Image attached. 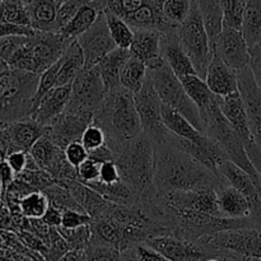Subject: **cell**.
<instances>
[{
	"label": "cell",
	"mask_w": 261,
	"mask_h": 261,
	"mask_svg": "<svg viewBox=\"0 0 261 261\" xmlns=\"http://www.w3.org/2000/svg\"><path fill=\"white\" fill-rule=\"evenodd\" d=\"M153 185L155 193L216 190L226 182L219 173L213 172L203 163L173 145L168 137L163 142L153 143Z\"/></svg>",
	"instance_id": "cell-1"
},
{
	"label": "cell",
	"mask_w": 261,
	"mask_h": 261,
	"mask_svg": "<svg viewBox=\"0 0 261 261\" xmlns=\"http://www.w3.org/2000/svg\"><path fill=\"white\" fill-rule=\"evenodd\" d=\"M112 152V161L116 163L120 178L135 191L142 201L154 195L153 167L154 148L150 138L140 133L126 143H106Z\"/></svg>",
	"instance_id": "cell-2"
},
{
	"label": "cell",
	"mask_w": 261,
	"mask_h": 261,
	"mask_svg": "<svg viewBox=\"0 0 261 261\" xmlns=\"http://www.w3.org/2000/svg\"><path fill=\"white\" fill-rule=\"evenodd\" d=\"M93 122L103 130L106 143L130 142L143 132L134 93L121 86L106 91Z\"/></svg>",
	"instance_id": "cell-3"
},
{
	"label": "cell",
	"mask_w": 261,
	"mask_h": 261,
	"mask_svg": "<svg viewBox=\"0 0 261 261\" xmlns=\"http://www.w3.org/2000/svg\"><path fill=\"white\" fill-rule=\"evenodd\" d=\"M38 79V74L10 66L0 73V122L31 117Z\"/></svg>",
	"instance_id": "cell-4"
},
{
	"label": "cell",
	"mask_w": 261,
	"mask_h": 261,
	"mask_svg": "<svg viewBox=\"0 0 261 261\" xmlns=\"http://www.w3.org/2000/svg\"><path fill=\"white\" fill-rule=\"evenodd\" d=\"M199 244L216 252L218 260H261V228L242 227L206 234Z\"/></svg>",
	"instance_id": "cell-5"
},
{
	"label": "cell",
	"mask_w": 261,
	"mask_h": 261,
	"mask_svg": "<svg viewBox=\"0 0 261 261\" xmlns=\"http://www.w3.org/2000/svg\"><path fill=\"white\" fill-rule=\"evenodd\" d=\"M201 120L204 124V133L208 137L213 138L226 152L227 158L234 165L241 167L242 170L246 171L251 177L254 178L255 182L261 186V176L259 175L255 167L252 166L251 161L247 157V153L245 150L244 143L241 138L239 137L234 127L229 124L228 120L222 114L218 105V96L217 99L200 114Z\"/></svg>",
	"instance_id": "cell-6"
},
{
	"label": "cell",
	"mask_w": 261,
	"mask_h": 261,
	"mask_svg": "<svg viewBox=\"0 0 261 261\" xmlns=\"http://www.w3.org/2000/svg\"><path fill=\"white\" fill-rule=\"evenodd\" d=\"M147 75L149 76L162 103L180 112L196 129L204 133V124L198 107L188 96L180 79L162 58L147 68Z\"/></svg>",
	"instance_id": "cell-7"
},
{
	"label": "cell",
	"mask_w": 261,
	"mask_h": 261,
	"mask_svg": "<svg viewBox=\"0 0 261 261\" xmlns=\"http://www.w3.org/2000/svg\"><path fill=\"white\" fill-rule=\"evenodd\" d=\"M176 33L178 42L190 59L196 74L204 78L213 56V50L200 10L194 0L190 3L189 14L176 28Z\"/></svg>",
	"instance_id": "cell-8"
},
{
	"label": "cell",
	"mask_w": 261,
	"mask_h": 261,
	"mask_svg": "<svg viewBox=\"0 0 261 261\" xmlns=\"http://www.w3.org/2000/svg\"><path fill=\"white\" fill-rule=\"evenodd\" d=\"M134 102L143 133L147 134L153 143L166 140L170 132L166 129L162 122V116H161L162 101L148 75L142 88L134 93Z\"/></svg>",
	"instance_id": "cell-9"
},
{
	"label": "cell",
	"mask_w": 261,
	"mask_h": 261,
	"mask_svg": "<svg viewBox=\"0 0 261 261\" xmlns=\"http://www.w3.org/2000/svg\"><path fill=\"white\" fill-rule=\"evenodd\" d=\"M145 244L160 252L165 260L173 261H200V260H217V255L198 241H190L188 239L177 236L172 232L155 234L148 237Z\"/></svg>",
	"instance_id": "cell-10"
},
{
	"label": "cell",
	"mask_w": 261,
	"mask_h": 261,
	"mask_svg": "<svg viewBox=\"0 0 261 261\" xmlns=\"http://www.w3.org/2000/svg\"><path fill=\"white\" fill-rule=\"evenodd\" d=\"M106 87L94 68H83L71 83L70 98L66 107L93 114L101 105Z\"/></svg>",
	"instance_id": "cell-11"
},
{
	"label": "cell",
	"mask_w": 261,
	"mask_h": 261,
	"mask_svg": "<svg viewBox=\"0 0 261 261\" xmlns=\"http://www.w3.org/2000/svg\"><path fill=\"white\" fill-rule=\"evenodd\" d=\"M73 38L65 37L60 32H45L35 31L32 36H28L25 48L35 65L36 74L40 75L45 69L63 56Z\"/></svg>",
	"instance_id": "cell-12"
},
{
	"label": "cell",
	"mask_w": 261,
	"mask_h": 261,
	"mask_svg": "<svg viewBox=\"0 0 261 261\" xmlns=\"http://www.w3.org/2000/svg\"><path fill=\"white\" fill-rule=\"evenodd\" d=\"M214 55L221 58L233 70L239 71L250 66V48L241 30L223 27L212 40Z\"/></svg>",
	"instance_id": "cell-13"
},
{
	"label": "cell",
	"mask_w": 261,
	"mask_h": 261,
	"mask_svg": "<svg viewBox=\"0 0 261 261\" xmlns=\"http://www.w3.org/2000/svg\"><path fill=\"white\" fill-rule=\"evenodd\" d=\"M75 40L83 53L84 68L96 66L102 58L116 47L110 35L103 12L97 17L93 24L86 32L79 35Z\"/></svg>",
	"instance_id": "cell-14"
},
{
	"label": "cell",
	"mask_w": 261,
	"mask_h": 261,
	"mask_svg": "<svg viewBox=\"0 0 261 261\" xmlns=\"http://www.w3.org/2000/svg\"><path fill=\"white\" fill-rule=\"evenodd\" d=\"M92 122L93 114L65 107V110L48 125L46 132L51 139L64 149L69 143L81 140L86 127Z\"/></svg>",
	"instance_id": "cell-15"
},
{
	"label": "cell",
	"mask_w": 261,
	"mask_h": 261,
	"mask_svg": "<svg viewBox=\"0 0 261 261\" xmlns=\"http://www.w3.org/2000/svg\"><path fill=\"white\" fill-rule=\"evenodd\" d=\"M237 83L250 129L261 148V89L255 82L250 66L237 71Z\"/></svg>",
	"instance_id": "cell-16"
},
{
	"label": "cell",
	"mask_w": 261,
	"mask_h": 261,
	"mask_svg": "<svg viewBox=\"0 0 261 261\" xmlns=\"http://www.w3.org/2000/svg\"><path fill=\"white\" fill-rule=\"evenodd\" d=\"M218 105L222 114L224 115V117L228 120L229 124L234 127L239 137L241 138L245 150L256 144V140H255L251 129H250L246 111H245L244 103H242L239 92L224 97L218 96Z\"/></svg>",
	"instance_id": "cell-17"
},
{
	"label": "cell",
	"mask_w": 261,
	"mask_h": 261,
	"mask_svg": "<svg viewBox=\"0 0 261 261\" xmlns=\"http://www.w3.org/2000/svg\"><path fill=\"white\" fill-rule=\"evenodd\" d=\"M177 25L171 30L162 32L161 35V56L163 60L168 64L175 75L178 79L184 78L190 74H196L190 59L186 55L185 51L181 47L178 42L177 33H176Z\"/></svg>",
	"instance_id": "cell-18"
},
{
	"label": "cell",
	"mask_w": 261,
	"mask_h": 261,
	"mask_svg": "<svg viewBox=\"0 0 261 261\" xmlns=\"http://www.w3.org/2000/svg\"><path fill=\"white\" fill-rule=\"evenodd\" d=\"M70 92L71 84L53 87L40 99L31 117L42 126L47 127L65 110L69 98H70Z\"/></svg>",
	"instance_id": "cell-19"
},
{
	"label": "cell",
	"mask_w": 261,
	"mask_h": 261,
	"mask_svg": "<svg viewBox=\"0 0 261 261\" xmlns=\"http://www.w3.org/2000/svg\"><path fill=\"white\" fill-rule=\"evenodd\" d=\"M204 81L216 96L224 97L239 92L237 71L227 65L221 58L214 54L206 68Z\"/></svg>",
	"instance_id": "cell-20"
},
{
	"label": "cell",
	"mask_w": 261,
	"mask_h": 261,
	"mask_svg": "<svg viewBox=\"0 0 261 261\" xmlns=\"http://www.w3.org/2000/svg\"><path fill=\"white\" fill-rule=\"evenodd\" d=\"M161 116H162V122L166 126V129L172 134L177 135V137L185 138V139L191 140V142L196 143L199 145L208 148L214 143L213 138L208 137L204 134L203 132L196 129L186 117H184L180 112L176 110L171 109V107L166 106L162 103L161 107Z\"/></svg>",
	"instance_id": "cell-21"
},
{
	"label": "cell",
	"mask_w": 261,
	"mask_h": 261,
	"mask_svg": "<svg viewBox=\"0 0 261 261\" xmlns=\"http://www.w3.org/2000/svg\"><path fill=\"white\" fill-rule=\"evenodd\" d=\"M161 35L158 30H134L130 51L132 55L142 60L147 68L157 63L161 56Z\"/></svg>",
	"instance_id": "cell-22"
},
{
	"label": "cell",
	"mask_w": 261,
	"mask_h": 261,
	"mask_svg": "<svg viewBox=\"0 0 261 261\" xmlns=\"http://www.w3.org/2000/svg\"><path fill=\"white\" fill-rule=\"evenodd\" d=\"M217 205L222 217L226 218H247L251 209L246 196L229 184L223 182L216 189Z\"/></svg>",
	"instance_id": "cell-23"
},
{
	"label": "cell",
	"mask_w": 261,
	"mask_h": 261,
	"mask_svg": "<svg viewBox=\"0 0 261 261\" xmlns=\"http://www.w3.org/2000/svg\"><path fill=\"white\" fill-rule=\"evenodd\" d=\"M130 56H132L130 48H122L116 46L94 66L107 91L120 86V74Z\"/></svg>",
	"instance_id": "cell-24"
},
{
	"label": "cell",
	"mask_w": 261,
	"mask_h": 261,
	"mask_svg": "<svg viewBox=\"0 0 261 261\" xmlns=\"http://www.w3.org/2000/svg\"><path fill=\"white\" fill-rule=\"evenodd\" d=\"M102 12H103V5H102L101 0H91V2L86 3L61 28L60 33H63L65 37L75 40L79 35L86 32L93 24L94 20Z\"/></svg>",
	"instance_id": "cell-25"
},
{
	"label": "cell",
	"mask_w": 261,
	"mask_h": 261,
	"mask_svg": "<svg viewBox=\"0 0 261 261\" xmlns=\"http://www.w3.org/2000/svg\"><path fill=\"white\" fill-rule=\"evenodd\" d=\"M30 15L31 27L36 31L59 32L56 25L59 3L55 0H37L25 7Z\"/></svg>",
	"instance_id": "cell-26"
},
{
	"label": "cell",
	"mask_w": 261,
	"mask_h": 261,
	"mask_svg": "<svg viewBox=\"0 0 261 261\" xmlns=\"http://www.w3.org/2000/svg\"><path fill=\"white\" fill-rule=\"evenodd\" d=\"M83 68V53H82V48L78 45V42H76V40H73L65 50V53L63 54V63H61L58 76H56L55 86L71 84L74 79H75V76L81 73Z\"/></svg>",
	"instance_id": "cell-27"
},
{
	"label": "cell",
	"mask_w": 261,
	"mask_h": 261,
	"mask_svg": "<svg viewBox=\"0 0 261 261\" xmlns=\"http://www.w3.org/2000/svg\"><path fill=\"white\" fill-rule=\"evenodd\" d=\"M241 32L249 48L261 45V0H246Z\"/></svg>",
	"instance_id": "cell-28"
},
{
	"label": "cell",
	"mask_w": 261,
	"mask_h": 261,
	"mask_svg": "<svg viewBox=\"0 0 261 261\" xmlns=\"http://www.w3.org/2000/svg\"><path fill=\"white\" fill-rule=\"evenodd\" d=\"M180 81L188 96L193 99L200 114L205 111L217 99V96L209 89L204 78L199 76L198 74H190V75L181 78Z\"/></svg>",
	"instance_id": "cell-29"
},
{
	"label": "cell",
	"mask_w": 261,
	"mask_h": 261,
	"mask_svg": "<svg viewBox=\"0 0 261 261\" xmlns=\"http://www.w3.org/2000/svg\"><path fill=\"white\" fill-rule=\"evenodd\" d=\"M200 10L204 25L208 32L209 40H213L223 28V12L222 0H194Z\"/></svg>",
	"instance_id": "cell-30"
},
{
	"label": "cell",
	"mask_w": 261,
	"mask_h": 261,
	"mask_svg": "<svg viewBox=\"0 0 261 261\" xmlns=\"http://www.w3.org/2000/svg\"><path fill=\"white\" fill-rule=\"evenodd\" d=\"M145 78H147V65L132 55L120 74V86L135 93L142 88Z\"/></svg>",
	"instance_id": "cell-31"
},
{
	"label": "cell",
	"mask_w": 261,
	"mask_h": 261,
	"mask_svg": "<svg viewBox=\"0 0 261 261\" xmlns=\"http://www.w3.org/2000/svg\"><path fill=\"white\" fill-rule=\"evenodd\" d=\"M48 205H50V201H48L47 195L41 190L30 191L18 201L20 214L28 219L42 218Z\"/></svg>",
	"instance_id": "cell-32"
},
{
	"label": "cell",
	"mask_w": 261,
	"mask_h": 261,
	"mask_svg": "<svg viewBox=\"0 0 261 261\" xmlns=\"http://www.w3.org/2000/svg\"><path fill=\"white\" fill-rule=\"evenodd\" d=\"M103 14L106 18L110 35H111L115 45L117 47L129 48L133 40V35H134V31L132 30V27L122 18L114 14V13L103 10Z\"/></svg>",
	"instance_id": "cell-33"
},
{
	"label": "cell",
	"mask_w": 261,
	"mask_h": 261,
	"mask_svg": "<svg viewBox=\"0 0 261 261\" xmlns=\"http://www.w3.org/2000/svg\"><path fill=\"white\" fill-rule=\"evenodd\" d=\"M61 63H63V56H61L59 60H56L54 64H51L47 69H45V70L40 74L37 89H36L35 97H33V111H35V109L37 107L40 99L42 98L53 87H55L56 76H58L59 70H60Z\"/></svg>",
	"instance_id": "cell-34"
},
{
	"label": "cell",
	"mask_w": 261,
	"mask_h": 261,
	"mask_svg": "<svg viewBox=\"0 0 261 261\" xmlns=\"http://www.w3.org/2000/svg\"><path fill=\"white\" fill-rule=\"evenodd\" d=\"M245 7H246V0H222L223 27L241 30Z\"/></svg>",
	"instance_id": "cell-35"
},
{
	"label": "cell",
	"mask_w": 261,
	"mask_h": 261,
	"mask_svg": "<svg viewBox=\"0 0 261 261\" xmlns=\"http://www.w3.org/2000/svg\"><path fill=\"white\" fill-rule=\"evenodd\" d=\"M0 20L20 25H31L30 15L22 3H2Z\"/></svg>",
	"instance_id": "cell-36"
},
{
	"label": "cell",
	"mask_w": 261,
	"mask_h": 261,
	"mask_svg": "<svg viewBox=\"0 0 261 261\" xmlns=\"http://www.w3.org/2000/svg\"><path fill=\"white\" fill-rule=\"evenodd\" d=\"M191 0H163L162 13L173 24H180L190 10Z\"/></svg>",
	"instance_id": "cell-37"
},
{
	"label": "cell",
	"mask_w": 261,
	"mask_h": 261,
	"mask_svg": "<svg viewBox=\"0 0 261 261\" xmlns=\"http://www.w3.org/2000/svg\"><path fill=\"white\" fill-rule=\"evenodd\" d=\"M121 260H161L166 261L165 257L155 251L154 249L147 245L145 242H139V244L134 245V246L129 247L121 252Z\"/></svg>",
	"instance_id": "cell-38"
},
{
	"label": "cell",
	"mask_w": 261,
	"mask_h": 261,
	"mask_svg": "<svg viewBox=\"0 0 261 261\" xmlns=\"http://www.w3.org/2000/svg\"><path fill=\"white\" fill-rule=\"evenodd\" d=\"M81 143L86 147V149L88 150V152L102 147V145L106 143V137H105L103 130H102L97 124L92 122V124H89L88 126L86 127V130H84L83 134H82Z\"/></svg>",
	"instance_id": "cell-39"
},
{
	"label": "cell",
	"mask_w": 261,
	"mask_h": 261,
	"mask_svg": "<svg viewBox=\"0 0 261 261\" xmlns=\"http://www.w3.org/2000/svg\"><path fill=\"white\" fill-rule=\"evenodd\" d=\"M88 2H91V0H64L63 3L59 4L58 15H56V25H58L59 32L69 22V19L75 14L76 10Z\"/></svg>",
	"instance_id": "cell-40"
},
{
	"label": "cell",
	"mask_w": 261,
	"mask_h": 261,
	"mask_svg": "<svg viewBox=\"0 0 261 261\" xmlns=\"http://www.w3.org/2000/svg\"><path fill=\"white\" fill-rule=\"evenodd\" d=\"M92 222V218L83 211H75V209H66L61 213V224L59 227L71 229L78 228L81 226H86Z\"/></svg>",
	"instance_id": "cell-41"
},
{
	"label": "cell",
	"mask_w": 261,
	"mask_h": 261,
	"mask_svg": "<svg viewBox=\"0 0 261 261\" xmlns=\"http://www.w3.org/2000/svg\"><path fill=\"white\" fill-rule=\"evenodd\" d=\"M99 176V163L92 158H87L84 162L76 167V180L82 184H89L92 181L98 180Z\"/></svg>",
	"instance_id": "cell-42"
},
{
	"label": "cell",
	"mask_w": 261,
	"mask_h": 261,
	"mask_svg": "<svg viewBox=\"0 0 261 261\" xmlns=\"http://www.w3.org/2000/svg\"><path fill=\"white\" fill-rule=\"evenodd\" d=\"M28 36H7L0 37V60L7 63L10 56L27 41Z\"/></svg>",
	"instance_id": "cell-43"
},
{
	"label": "cell",
	"mask_w": 261,
	"mask_h": 261,
	"mask_svg": "<svg viewBox=\"0 0 261 261\" xmlns=\"http://www.w3.org/2000/svg\"><path fill=\"white\" fill-rule=\"evenodd\" d=\"M64 154H65V158L68 160V162L73 167L76 168L82 162H84L88 158V150L82 144L81 140H76V142L69 143L64 148Z\"/></svg>",
	"instance_id": "cell-44"
},
{
	"label": "cell",
	"mask_w": 261,
	"mask_h": 261,
	"mask_svg": "<svg viewBox=\"0 0 261 261\" xmlns=\"http://www.w3.org/2000/svg\"><path fill=\"white\" fill-rule=\"evenodd\" d=\"M120 173L114 161H105L99 163L98 181L103 184H115L120 181Z\"/></svg>",
	"instance_id": "cell-45"
},
{
	"label": "cell",
	"mask_w": 261,
	"mask_h": 261,
	"mask_svg": "<svg viewBox=\"0 0 261 261\" xmlns=\"http://www.w3.org/2000/svg\"><path fill=\"white\" fill-rule=\"evenodd\" d=\"M35 31L36 30H33L31 25H20L0 20V37H7V36H32Z\"/></svg>",
	"instance_id": "cell-46"
},
{
	"label": "cell",
	"mask_w": 261,
	"mask_h": 261,
	"mask_svg": "<svg viewBox=\"0 0 261 261\" xmlns=\"http://www.w3.org/2000/svg\"><path fill=\"white\" fill-rule=\"evenodd\" d=\"M4 160L9 165V167L12 168L13 172L18 175L27 167L28 153L22 152V150H14V152H10L9 154H7Z\"/></svg>",
	"instance_id": "cell-47"
},
{
	"label": "cell",
	"mask_w": 261,
	"mask_h": 261,
	"mask_svg": "<svg viewBox=\"0 0 261 261\" xmlns=\"http://www.w3.org/2000/svg\"><path fill=\"white\" fill-rule=\"evenodd\" d=\"M250 69L255 82L261 89V45L250 47Z\"/></svg>",
	"instance_id": "cell-48"
},
{
	"label": "cell",
	"mask_w": 261,
	"mask_h": 261,
	"mask_svg": "<svg viewBox=\"0 0 261 261\" xmlns=\"http://www.w3.org/2000/svg\"><path fill=\"white\" fill-rule=\"evenodd\" d=\"M15 173L13 172L12 168L9 167L5 160L0 161V193L4 196L7 193V189L9 188L10 184L14 181Z\"/></svg>",
	"instance_id": "cell-49"
},
{
	"label": "cell",
	"mask_w": 261,
	"mask_h": 261,
	"mask_svg": "<svg viewBox=\"0 0 261 261\" xmlns=\"http://www.w3.org/2000/svg\"><path fill=\"white\" fill-rule=\"evenodd\" d=\"M61 213L60 209L55 208L54 205H48L47 211L42 216V221L47 224L48 227H59L61 224Z\"/></svg>",
	"instance_id": "cell-50"
},
{
	"label": "cell",
	"mask_w": 261,
	"mask_h": 261,
	"mask_svg": "<svg viewBox=\"0 0 261 261\" xmlns=\"http://www.w3.org/2000/svg\"><path fill=\"white\" fill-rule=\"evenodd\" d=\"M35 2H37V0H22V3H23V5H24V7H28V5L33 4Z\"/></svg>",
	"instance_id": "cell-51"
},
{
	"label": "cell",
	"mask_w": 261,
	"mask_h": 261,
	"mask_svg": "<svg viewBox=\"0 0 261 261\" xmlns=\"http://www.w3.org/2000/svg\"><path fill=\"white\" fill-rule=\"evenodd\" d=\"M2 3H22V0H2ZM2 3H0V4H2Z\"/></svg>",
	"instance_id": "cell-52"
},
{
	"label": "cell",
	"mask_w": 261,
	"mask_h": 261,
	"mask_svg": "<svg viewBox=\"0 0 261 261\" xmlns=\"http://www.w3.org/2000/svg\"><path fill=\"white\" fill-rule=\"evenodd\" d=\"M3 247H4V241H3V237L0 236V251H2Z\"/></svg>",
	"instance_id": "cell-53"
},
{
	"label": "cell",
	"mask_w": 261,
	"mask_h": 261,
	"mask_svg": "<svg viewBox=\"0 0 261 261\" xmlns=\"http://www.w3.org/2000/svg\"><path fill=\"white\" fill-rule=\"evenodd\" d=\"M55 2H58V3H59V4H60V3H63V2H64V0H55Z\"/></svg>",
	"instance_id": "cell-54"
},
{
	"label": "cell",
	"mask_w": 261,
	"mask_h": 261,
	"mask_svg": "<svg viewBox=\"0 0 261 261\" xmlns=\"http://www.w3.org/2000/svg\"><path fill=\"white\" fill-rule=\"evenodd\" d=\"M2 124H3V122H0V126H2Z\"/></svg>",
	"instance_id": "cell-55"
},
{
	"label": "cell",
	"mask_w": 261,
	"mask_h": 261,
	"mask_svg": "<svg viewBox=\"0 0 261 261\" xmlns=\"http://www.w3.org/2000/svg\"><path fill=\"white\" fill-rule=\"evenodd\" d=\"M0 3H2V0H0Z\"/></svg>",
	"instance_id": "cell-56"
}]
</instances>
